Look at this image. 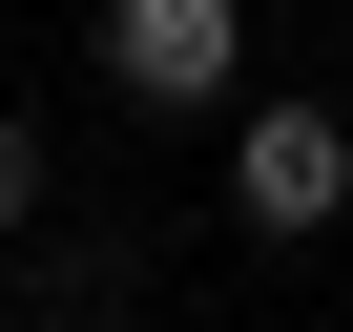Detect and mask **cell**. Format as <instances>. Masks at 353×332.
Wrapping results in <instances>:
<instances>
[{
  "label": "cell",
  "mask_w": 353,
  "mask_h": 332,
  "mask_svg": "<svg viewBox=\"0 0 353 332\" xmlns=\"http://www.w3.org/2000/svg\"><path fill=\"white\" fill-rule=\"evenodd\" d=\"M83 63H104L145 125H188V104H250V0H83Z\"/></svg>",
  "instance_id": "cell-1"
},
{
  "label": "cell",
  "mask_w": 353,
  "mask_h": 332,
  "mask_svg": "<svg viewBox=\"0 0 353 332\" xmlns=\"http://www.w3.org/2000/svg\"><path fill=\"white\" fill-rule=\"evenodd\" d=\"M332 208H353V125H332V104H291V83H270V104H250V125H229V229H250V249H312V229H332Z\"/></svg>",
  "instance_id": "cell-2"
},
{
  "label": "cell",
  "mask_w": 353,
  "mask_h": 332,
  "mask_svg": "<svg viewBox=\"0 0 353 332\" xmlns=\"http://www.w3.org/2000/svg\"><path fill=\"white\" fill-rule=\"evenodd\" d=\"M42 187H63V166H42V125H21V104H0V249H21V229H42Z\"/></svg>",
  "instance_id": "cell-3"
}]
</instances>
